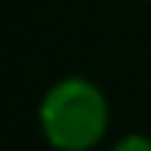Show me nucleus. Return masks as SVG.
<instances>
[{"mask_svg":"<svg viewBox=\"0 0 151 151\" xmlns=\"http://www.w3.org/2000/svg\"><path fill=\"white\" fill-rule=\"evenodd\" d=\"M110 151H151V136H145V133H127Z\"/></svg>","mask_w":151,"mask_h":151,"instance_id":"obj_2","label":"nucleus"},{"mask_svg":"<svg viewBox=\"0 0 151 151\" xmlns=\"http://www.w3.org/2000/svg\"><path fill=\"white\" fill-rule=\"evenodd\" d=\"M148 3H151V0H148Z\"/></svg>","mask_w":151,"mask_h":151,"instance_id":"obj_3","label":"nucleus"},{"mask_svg":"<svg viewBox=\"0 0 151 151\" xmlns=\"http://www.w3.org/2000/svg\"><path fill=\"white\" fill-rule=\"evenodd\" d=\"M36 119L53 151H92L107 139L110 101L98 83L71 74L42 95Z\"/></svg>","mask_w":151,"mask_h":151,"instance_id":"obj_1","label":"nucleus"}]
</instances>
